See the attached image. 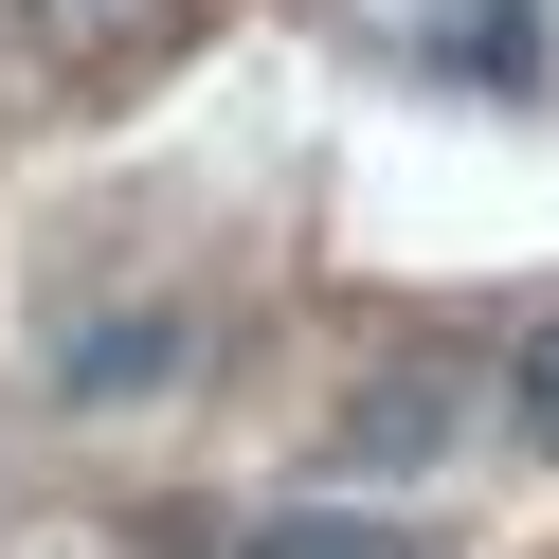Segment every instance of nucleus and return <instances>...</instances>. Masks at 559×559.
<instances>
[{
    "instance_id": "obj_1",
    "label": "nucleus",
    "mask_w": 559,
    "mask_h": 559,
    "mask_svg": "<svg viewBox=\"0 0 559 559\" xmlns=\"http://www.w3.org/2000/svg\"><path fill=\"white\" fill-rule=\"evenodd\" d=\"M451 433H469V415H451V361H379L361 415H343V469H433Z\"/></svg>"
},
{
    "instance_id": "obj_2",
    "label": "nucleus",
    "mask_w": 559,
    "mask_h": 559,
    "mask_svg": "<svg viewBox=\"0 0 559 559\" xmlns=\"http://www.w3.org/2000/svg\"><path fill=\"white\" fill-rule=\"evenodd\" d=\"M163 361H181V307H127V325H73V361H55V379H73V397H145Z\"/></svg>"
},
{
    "instance_id": "obj_3",
    "label": "nucleus",
    "mask_w": 559,
    "mask_h": 559,
    "mask_svg": "<svg viewBox=\"0 0 559 559\" xmlns=\"http://www.w3.org/2000/svg\"><path fill=\"white\" fill-rule=\"evenodd\" d=\"M506 415L559 451V307H523V343H506Z\"/></svg>"
},
{
    "instance_id": "obj_4",
    "label": "nucleus",
    "mask_w": 559,
    "mask_h": 559,
    "mask_svg": "<svg viewBox=\"0 0 559 559\" xmlns=\"http://www.w3.org/2000/svg\"><path fill=\"white\" fill-rule=\"evenodd\" d=\"M271 559H415V542H379V523H271Z\"/></svg>"
}]
</instances>
